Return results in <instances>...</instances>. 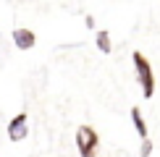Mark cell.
<instances>
[{
  "instance_id": "6da1fadb",
  "label": "cell",
  "mask_w": 160,
  "mask_h": 157,
  "mask_svg": "<svg viewBox=\"0 0 160 157\" xmlns=\"http://www.w3.org/2000/svg\"><path fill=\"white\" fill-rule=\"evenodd\" d=\"M131 60H134L137 81H139V87H142V97H144V100H152V94H155V74H152V63L139 50L131 55Z\"/></svg>"
},
{
  "instance_id": "7a4b0ae2",
  "label": "cell",
  "mask_w": 160,
  "mask_h": 157,
  "mask_svg": "<svg viewBox=\"0 0 160 157\" xmlns=\"http://www.w3.org/2000/svg\"><path fill=\"white\" fill-rule=\"evenodd\" d=\"M76 149H79L82 157H97L100 134L92 126H79V131H76Z\"/></svg>"
},
{
  "instance_id": "3957f363",
  "label": "cell",
  "mask_w": 160,
  "mask_h": 157,
  "mask_svg": "<svg viewBox=\"0 0 160 157\" xmlns=\"http://www.w3.org/2000/svg\"><path fill=\"white\" fill-rule=\"evenodd\" d=\"M26 134H29V126H26V113L13 115L11 123H8V139H11V141H21V139H26Z\"/></svg>"
},
{
  "instance_id": "277c9868",
  "label": "cell",
  "mask_w": 160,
  "mask_h": 157,
  "mask_svg": "<svg viewBox=\"0 0 160 157\" xmlns=\"http://www.w3.org/2000/svg\"><path fill=\"white\" fill-rule=\"evenodd\" d=\"M13 45H16L18 50H32L37 45V34L32 29H13Z\"/></svg>"
},
{
  "instance_id": "5b68a950",
  "label": "cell",
  "mask_w": 160,
  "mask_h": 157,
  "mask_svg": "<svg viewBox=\"0 0 160 157\" xmlns=\"http://www.w3.org/2000/svg\"><path fill=\"white\" fill-rule=\"evenodd\" d=\"M131 123H134V128H137V134H139V139H150V131H147V121H144V115H142V110L139 107H131Z\"/></svg>"
},
{
  "instance_id": "8992f818",
  "label": "cell",
  "mask_w": 160,
  "mask_h": 157,
  "mask_svg": "<svg viewBox=\"0 0 160 157\" xmlns=\"http://www.w3.org/2000/svg\"><path fill=\"white\" fill-rule=\"evenodd\" d=\"M95 42H97V47H100V52H108L113 50V45H110V31H105V29H100L97 31V37H95Z\"/></svg>"
},
{
  "instance_id": "52a82bcc",
  "label": "cell",
  "mask_w": 160,
  "mask_h": 157,
  "mask_svg": "<svg viewBox=\"0 0 160 157\" xmlns=\"http://www.w3.org/2000/svg\"><path fill=\"white\" fill-rule=\"evenodd\" d=\"M152 152V141L150 139H142V147H139V157H150Z\"/></svg>"
}]
</instances>
